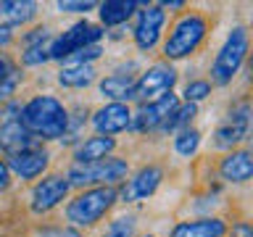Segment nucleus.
<instances>
[{
    "instance_id": "nucleus-5",
    "label": "nucleus",
    "mask_w": 253,
    "mask_h": 237,
    "mask_svg": "<svg viewBox=\"0 0 253 237\" xmlns=\"http://www.w3.org/2000/svg\"><path fill=\"white\" fill-rule=\"evenodd\" d=\"M126 174H129V163L124 158L108 156L92 163H74L69 169L66 179L71 187L90 190V187H116L126 179Z\"/></svg>"
},
{
    "instance_id": "nucleus-8",
    "label": "nucleus",
    "mask_w": 253,
    "mask_h": 237,
    "mask_svg": "<svg viewBox=\"0 0 253 237\" xmlns=\"http://www.w3.org/2000/svg\"><path fill=\"white\" fill-rule=\"evenodd\" d=\"M177 84V69L171 66V63H153L150 69H145L142 74L134 79V95L132 100L137 103H150L156 98H161V95L171 92V87Z\"/></svg>"
},
{
    "instance_id": "nucleus-25",
    "label": "nucleus",
    "mask_w": 253,
    "mask_h": 237,
    "mask_svg": "<svg viewBox=\"0 0 253 237\" xmlns=\"http://www.w3.org/2000/svg\"><path fill=\"white\" fill-rule=\"evenodd\" d=\"M50 42L53 40H47V42H35V45H24L21 63L24 66H40V63L50 61Z\"/></svg>"
},
{
    "instance_id": "nucleus-3",
    "label": "nucleus",
    "mask_w": 253,
    "mask_h": 237,
    "mask_svg": "<svg viewBox=\"0 0 253 237\" xmlns=\"http://www.w3.org/2000/svg\"><path fill=\"white\" fill-rule=\"evenodd\" d=\"M119 203V190L116 187H90L82 190L66 203V221L77 229L95 227L106 213Z\"/></svg>"
},
{
    "instance_id": "nucleus-33",
    "label": "nucleus",
    "mask_w": 253,
    "mask_h": 237,
    "mask_svg": "<svg viewBox=\"0 0 253 237\" xmlns=\"http://www.w3.org/2000/svg\"><path fill=\"white\" fill-rule=\"evenodd\" d=\"M11 179H13V174L8 169L5 158H0V193H5V190L11 187Z\"/></svg>"
},
{
    "instance_id": "nucleus-17",
    "label": "nucleus",
    "mask_w": 253,
    "mask_h": 237,
    "mask_svg": "<svg viewBox=\"0 0 253 237\" xmlns=\"http://www.w3.org/2000/svg\"><path fill=\"white\" fill-rule=\"evenodd\" d=\"M227 221L219 216H201V219H187L177 221L169 237H224L227 235Z\"/></svg>"
},
{
    "instance_id": "nucleus-12",
    "label": "nucleus",
    "mask_w": 253,
    "mask_h": 237,
    "mask_svg": "<svg viewBox=\"0 0 253 237\" xmlns=\"http://www.w3.org/2000/svg\"><path fill=\"white\" fill-rule=\"evenodd\" d=\"M161 179H164V169H161V166H156V163L142 166L140 171H134L132 177L124 179V185L119 187V200H122V203L148 200V198L161 187Z\"/></svg>"
},
{
    "instance_id": "nucleus-6",
    "label": "nucleus",
    "mask_w": 253,
    "mask_h": 237,
    "mask_svg": "<svg viewBox=\"0 0 253 237\" xmlns=\"http://www.w3.org/2000/svg\"><path fill=\"white\" fill-rule=\"evenodd\" d=\"M253 121V106L248 100H237L232 103V108L227 111V116L221 118V124L213 132V148L216 150H235L240 142L248 137Z\"/></svg>"
},
{
    "instance_id": "nucleus-37",
    "label": "nucleus",
    "mask_w": 253,
    "mask_h": 237,
    "mask_svg": "<svg viewBox=\"0 0 253 237\" xmlns=\"http://www.w3.org/2000/svg\"><path fill=\"white\" fill-rule=\"evenodd\" d=\"M140 237H156V235H140Z\"/></svg>"
},
{
    "instance_id": "nucleus-2",
    "label": "nucleus",
    "mask_w": 253,
    "mask_h": 237,
    "mask_svg": "<svg viewBox=\"0 0 253 237\" xmlns=\"http://www.w3.org/2000/svg\"><path fill=\"white\" fill-rule=\"evenodd\" d=\"M206 35H209V19H206L203 13H198V11L182 13L179 19L171 24L169 37L164 40V58H166V63L190 58V55L201 47Z\"/></svg>"
},
{
    "instance_id": "nucleus-26",
    "label": "nucleus",
    "mask_w": 253,
    "mask_h": 237,
    "mask_svg": "<svg viewBox=\"0 0 253 237\" xmlns=\"http://www.w3.org/2000/svg\"><path fill=\"white\" fill-rule=\"evenodd\" d=\"M211 82L209 79H193V82L185 84V90H182V98H185V103H193V106H198L201 100H206L211 95Z\"/></svg>"
},
{
    "instance_id": "nucleus-22",
    "label": "nucleus",
    "mask_w": 253,
    "mask_h": 237,
    "mask_svg": "<svg viewBox=\"0 0 253 237\" xmlns=\"http://www.w3.org/2000/svg\"><path fill=\"white\" fill-rule=\"evenodd\" d=\"M95 82V66L92 63H66L58 71V84L69 90H84Z\"/></svg>"
},
{
    "instance_id": "nucleus-1",
    "label": "nucleus",
    "mask_w": 253,
    "mask_h": 237,
    "mask_svg": "<svg viewBox=\"0 0 253 237\" xmlns=\"http://www.w3.org/2000/svg\"><path fill=\"white\" fill-rule=\"evenodd\" d=\"M21 124L42 140H61L69 126V108L55 95H35L21 106Z\"/></svg>"
},
{
    "instance_id": "nucleus-18",
    "label": "nucleus",
    "mask_w": 253,
    "mask_h": 237,
    "mask_svg": "<svg viewBox=\"0 0 253 237\" xmlns=\"http://www.w3.org/2000/svg\"><path fill=\"white\" fill-rule=\"evenodd\" d=\"M116 148L114 137H106V134H92V137H84L74 145V163H92L100 161V158H108Z\"/></svg>"
},
{
    "instance_id": "nucleus-32",
    "label": "nucleus",
    "mask_w": 253,
    "mask_h": 237,
    "mask_svg": "<svg viewBox=\"0 0 253 237\" xmlns=\"http://www.w3.org/2000/svg\"><path fill=\"white\" fill-rule=\"evenodd\" d=\"M42 237H82V235L74 227H53V229H45Z\"/></svg>"
},
{
    "instance_id": "nucleus-36",
    "label": "nucleus",
    "mask_w": 253,
    "mask_h": 237,
    "mask_svg": "<svg viewBox=\"0 0 253 237\" xmlns=\"http://www.w3.org/2000/svg\"><path fill=\"white\" fill-rule=\"evenodd\" d=\"M158 5H161L164 11H169V8H171V11H179V8H185V3H182V0H171V3H169V0H164V3H158Z\"/></svg>"
},
{
    "instance_id": "nucleus-21",
    "label": "nucleus",
    "mask_w": 253,
    "mask_h": 237,
    "mask_svg": "<svg viewBox=\"0 0 253 237\" xmlns=\"http://www.w3.org/2000/svg\"><path fill=\"white\" fill-rule=\"evenodd\" d=\"M100 95L111 103H129L134 95V77L129 74H108L100 82Z\"/></svg>"
},
{
    "instance_id": "nucleus-19",
    "label": "nucleus",
    "mask_w": 253,
    "mask_h": 237,
    "mask_svg": "<svg viewBox=\"0 0 253 237\" xmlns=\"http://www.w3.org/2000/svg\"><path fill=\"white\" fill-rule=\"evenodd\" d=\"M37 16V3L32 0H3L0 3V27L13 29Z\"/></svg>"
},
{
    "instance_id": "nucleus-27",
    "label": "nucleus",
    "mask_w": 253,
    "mask_h": 237,
    "mask_svg": "<svg viewBox=\"0 0 253 237\" xmlns=\"http://www.w3.org/2000/svg\"><path fill=\"white\" fill-rule=\"evenodd\" d=\"M100 237H134V216H132V213H126V216L114 219Z\"/></svg>"
},
{
    "instance_id": "nucleus-30",
    "label": "nucleus",
    "mask_w": 253,
    "mask_h": 237,
    "mask_svg": "<svg viewBox=\"0 0 253 237\" xmlns=\"http://www.w3.org/2000/svg\"><path fill=\"white\" fill-rule=\"evenodd\" d=\"M100 53H103V50H100V45H90V47H84V50L74 53L66 63H92L95 58H100Z\"/></svg>"
},
{
    "instance_id": "nucleus-11",
    "label": "nucleus",
    "mask_w": 253,
    "mask_h": 237,
    "mask_svg": "<svg viewBox=\"0 0 253 237\" xmlns=\"http://www.w3.org/2000/svg\"><path fill=\"white\" fill-rule=\"evenodd\" d=\"M69 190H71V185H69L66 174H47V177H42L35 187H32L29 208L35 213L53 211L55 205H61L63 200H66Z\"/></svg>"
},
{
    "instance_id": "nucleus-13",
    "label": "nucleus",
    "mask_w": 253,
    "mask_h": 237,
    "mask_svg": "<svg viewBox=\"0 0 253 237\" xmlns=\"http://www.w3.org/2000/svg\"><path fill=\"white\" fill-rule=\"evenodd\" d=\"M92 129L95 134H106V137H114V134L124 132L132 126V108L126 103H106L92 114Z\"/></svg>"
},
{
    "instance_id": "nucleus-4",
    "label": "nucleus",
    "mask_w": 253,
    "mask_h": 237,
    "mask_svg": "<svg viewBox=\"0 0 253 237\" xmlns=\"http://www.w3.org/2000/svg\"><path fill=\"white\" fill-rule=\"evenodd\" d=\"M248 53H251V35L245 27H232V32L227 35L224 45L219 47L216 58L211 63V84L216 87H227L232 84V79L237 77V71L243 69V63L248 61Z\"/></svg>"
},
{
    "instance_id": "nucleus-15",
    "label": "nucleus",
    "mask_w": 253,
    "mask_h": 237,
    "mask_svg": "<svg viewBox=\"0 0 253 237\" xmlns=\"http://www.w3.org/2000/svg\"><path fill=\"white\" fill-rule=\"evenodd\" d=\"M219 177L229 185H245L253 179V150L235 148L219 161Z\"/></svg>"
},
{
    "instance_id": "nucleus-23",
    "label": "nucleus",
    "mask_w": 253,
    "mask_h": 237,
    "mask_svg": "<svg viewBox=\"0 0 253 237\" xmlns=\"http://www.w3.org/2000/svg\"><path fill=\"white\" fill-rule=\"evenodd\" d=\"M198 116V106H193V103H179L177 108H174V114L166 118V124L161 126V132H182L187 129L190 124H193V118Z\"/></svg>"
},
{
    "instance_id": "nucleus-31",
    "label": "nucleus",
    "mask_w": 253,
    "mask_h": 237,
    "mask_svg": "<svg viewBox=\"0 0 253 237\" xmlns=\"http://www.w3.org/2000/svg\"><path fill=\"white\" fill-rule=\"evenodd\" d=\"M232 237H253V221H245V219H240V221H235L232 224V229H227Z\"/></svg>"
},
{
    "instance_id": "nucleus-20",
    "label": "nucleus",
    "mask_w": 253,
    "mask_h": 237,
    "mask_svg": "<svg viewBox=\"0 0 253 237\" xmlns=\"http://www.w3.org/2000/svg\"><path fill=\"white\" fill-rule=\"evenodd\" d=\"M140 8V3L134 0H106L98 5V16L103 21V27H122L124 21L132 19V13Z\"/></svg>"
},
{
    "instance_id": "nucleus-28",
    "label": "nucleus",
    "mask_w": 253,
    "mask_h": 237,
    "mask_svg": "<svg viewBox=\"0 0 253 237\" xmlns=\"http://www.w3.org/2000/svg\"><path fill=\"white\" fill-rule=\"evenodd\" d=\"M19 82H21V71H19V69H13L11 74H5L3 79H0V111H3L8 103H11V95L16 92Z\"/></svg>"
},
{
    "instance_id": "nucleus-34",
    "label": "nucleus",
    "mask_w": 253,
    "mask_h": 237,
    "mask_svg": "<svg viewBox=\"0 0 253 237\" xmlns=\"http://www.w3.org/2000/svg\"><path fill=\"white\" fill-rule=\"evenodd\" d=\"M13 42V29H5V27H0V50H5L8 45Z\"/></svg>"
},
{
    "instance_id": "nucleus-10",
    "label": "nucleus",
    "mask_w": 253,
    "mask_h": 237,
    "mask_svg": "<svg viewBox=\"0 0 253 237\" xmlns=\"http://www.w3.org/2000/svg\"><path fill=\"white\" fill-rule=\"evenodd\" d=\"M179 106V98L174 92H166L161 98L140 103V108L132 114V132H161V126L166 124V118L174 114V108Z\"/></svg>"
},
{
    "instance_id": "nucleus-35",
    "label": "nucleus",
    "mask_w": 253,
    "mask_h": 237,
    "mask_svg": "<svg viewBox=\"0 0 253 237\" xmlns=\"http://www.w3.org/2000/svg\"><path fill=\"white\" fill-rule=\"evenodd\" d=\"M16 66H13V61L8 58V55H0V79H3L5 74H11Z\"/></svg>"
},
{
    "instance_id": "nucleus-24",
    "label": "nucleus",
    "mask_w": 253,
    "mask_h": 237,
    "mask_svg": "<svg viewBox=\"0 0 253 237\" xmlns=\"http://www.w3.org/2000/svg\"><path fill=\"white\" fill-rule=\"evenodd\" d=\"M198 148H201V132L195 126H187V129L177 132V137H174V153L177 156L193 158L198 153Z\"/></svg>"
},
{
    "instance_id": "nucleus-29",
    "label": "nucleus",
    "mask_w": 253,
    "mask_h": 237,
    "mask_svg": "<svg viewBox=\"0 0 253 237\" xmlns=\"http://www.w3.org/2000/svg\"><path fill=\"white\" fill-rule=\"evenodd\" d=\"M55 8H58L61 13H87L95 8V3L92 0H58Z\"/></svg>"
},
{
    "instance_id": "nucleus-7",
    "label": "nucleus",
    "mask_w": 253,
    "mask_h": 237,
    "mask_svg": "<svg viewBox=\"0 0 253 237\" xmlns=\"http://www.w3.org/2000/svg\"><path fill=\"white\" fill-rule=\"evenodd\" d=\"M103 35H106L103 27L90 24L87 19L71 24L63 35L53 37V42H50V61H69L74 53L84 50V47H90V45H98V40Z\"/></svg>"
},
{
    "instance_id": "nucleus-9",
    "label": "nucleus",
    "mask_w": 253,
    "mask_h": 237,
    "mask_svg": "<svg viewBox=\"0 0 253 237\" xmlns=\"http://www.w3.org/2000/svg\"><path fill=\"white\" fill-rule=\"evenodd\" d=\"M166 27V11L158 3H140L137 11V21H134V45L142 53H150L161 40V32Z\"/></svg>"
},
{
    "instance_id": "nucleus-16",
    "label": "nucleus",
    "mask_w": 253,
    "mask_h": 237,
    "mask_svg": "<svg viewBox=\"0 0 253 237\" xmlns=\"http://www.w3.org/2000/svg\"><path fill=\"white\" fill-rule=\"evenodd\" d=\"M37 145H40V140L21 124V118H11V121L0 124V150L5 153V158L24 153V150H32Z\"/></svg>"
},
{
    "instance_id": "nucleus-14",
    "label": "nucleus",
    "mask_w": 253,
    "mask_h": 237,
    "mask_svg": "<svg viewBox=\"0 0 253 237\" xmlns=\"http://www.w3.org/2000/svg\"><path fill=\"white\" fill-rule=\"evenodd\" d=\"M5 163H8V169H11L13 177H19V179H37V177H42V171L50 166V153H47L42 145H37L32 150H24V153L8 156Z\"/></svg>"
},
{
    "instance_id": "nucleus-38",
    "label": "nucleus",
    "mask_w": 253,
    "mask_h": 237,
    "mask_svg": "<svg viewBox=\"0 0 253 237\" xmlns=\"http://www.w3.org/2000/svg\"><path fill=\"white\" fill-rule=\"evenodd\" d=\"M251 66H253V55H251Z\"/></svg>"
}]
</instances>
